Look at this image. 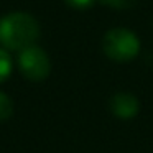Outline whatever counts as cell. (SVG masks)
<instances>
[{"instance_id": "obj_1", "label": "cell", "mask_w": 153, "mask_h": 153, "mask_svg": "<svg viewBox=\"0 0 153 153\" xmlns=\"http://www.w3.org/2000/svg\"><path fill=\"white\" fill-rule=\"evenodd\" d=\"M40 36V25L25 12H12L0 18V41L8 50H20L33 46Z\"/></svg>"}, {"instance_id": "obj_2", "label": "cell", "mask_w": 153, "mask_h": 153, "mask_svg": "<svg viewBox=\"0 0 153 153\" xmlns=\"http://www.w3.org/2000/svg\"><path fill=\"white\" fill-rule=\"evenodd\" d=\"M102 50L112 61L127 63L132 61L140 51V40L127 28H112L104 35Z\"/></svg>"}, {"instance_id": "obj_3", "label": "cell", "mask_w": 153, "mask_h": 153, "mask_svg": "<svg viewBox=\"0 0 153 153\" xmlns=\"http://www.w3.org/2000/svg\"><path fill=\"white\" fill-rule=\"evenodd\" d=\"M18 64L25 77L30 81H43L48 77L51 71V63L48 54L40 46H28L20 51Z\"/></svg>"}, {"instance_id": "obj_4", "label": "cell", "mask_w": 153, "mask_h": 153, "mask_svg": "<svg viewBox=\"0 0 153 153\" xmlns=\"http://www.w3.org/2000/svg\"><path fill=\"white\" fill-rule=\"evenodd\" d=\"M109 105H110V112L122 120L133 119L140 110L138 99H137L132 92H127V91L114 94Z\"/></svg>"}, {"instance_id": "obj_5", "label": "cell", "mask_w": 153, "mask_h": 153, "mask_svg": "<svg viewBox=\"0 0 153 153\" xmlns=\"http://www.w3.org/2000/svg\"><path fill=\"white\" fill-rule=\"evenodd\" d=\"M12 71V58L5 50H0V82L8 77Z\"/></svg>"}, {"instance_id": "obj_6", "label": "cell", "mask_w": 153, "mask_h": 153, "mask_svg": "<svg viewBox=\"0 0 153 153\" xmlns=\"http://www.w3.org/2000/svg\"><path fill=\"white\" fill-rule=\"evenodd\" d=\"M13 112V104L7 94L0 92V122H5Z\"/></svg>"}, {"instance_id": "obj_7", "label": "cell", "mask_w": 153, "mask_h": 153, "mask_svg": "<svg viewBox=\"0 0 153 153\" xmlns=\"http://www.w3.org/2000/svg\"><path fill=\"white\" fill-rule=\"evenodd\" d=\"M100 4L107 5V7L117 8V10H123V8H132L137 4V0H99Z\"/></svg>"}, {"instance_id": "obj_8", "label": "cell", "mask_w": 153, "mask_h": 153, "mask_svg": "<svg viewBox=\"0 0 153 153\" xmlns=\"http://www.w3.org/2000/svg\"><path fill=\"white\" fill-rule=\"evenodd\" d=\"M68 4L71 5V7L74 8H79V10H82V8H87L91 7V5L96 2V0H66Z\"/></svg>"}]
</instances>
